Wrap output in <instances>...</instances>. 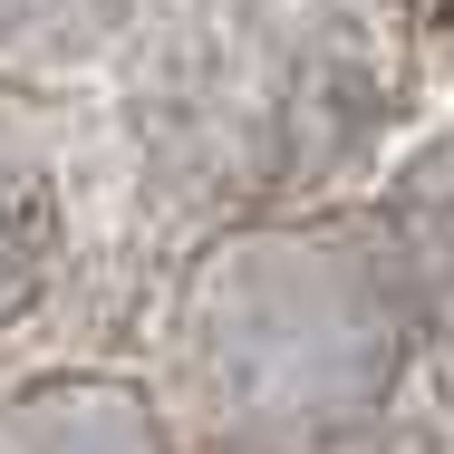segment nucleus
<instances>
[{
	"label": "nucleus",
	"instance_id": "f257e3e1",
	"mask_svg": "<svg viewBox=\"0 0 454 454\" xmlns=\"http://www.w3.org/2000/svg\"><path fill=\"white\" fill-rule=\"evenodd\" d=\"M0 454H165V435L116 387H49L20 416H0Z\"/></svg>",
	"mask_w": 454,
	"mask_h": 454
}]
</instances>
